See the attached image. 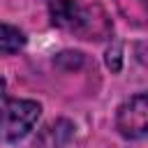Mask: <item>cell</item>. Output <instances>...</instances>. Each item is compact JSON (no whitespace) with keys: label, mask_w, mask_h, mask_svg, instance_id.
<instances>
[{"label":"cell","mask_w":148,"mask_h":148,"mask_svg":"<svg viewBox=\"0 0 148 148\" xmlns=\"http://www.w3.org/2000/svg\"><path fill=\"white\" fill-rule=\"evenodd\" d=\"M106 67H109L111 72H120V67H123V49H120L118 44H113V46L106 51Z\"/></svg>","instance_id":"52a82bcc"},{"label":"cell","mask_w":148,"mask_h":148,"mask_svg":"<svg viewBox=\"0 0 148 148\" xmlns=\"http://www.w3.org/2000/svg\"><path fill=\"white\" fill-rule=\"evenodd\" d=\"M134 5H136V9L141 12V16L148 18V0H134Z\"/></svg>","instance_id":"ba28073f"},{"label":"cell","mask_w":148,"mask_h":148,"mask_svg":"<svg viewBox=\"0 0 148 148\" xmlns=\"http://www.w3.org/2000/svg\"><path fill=\"white\" fill-rule=\"evenodd\" d=\"M116 130L125 139H141L148 134V90L127 97L118 106Z\"/></svg>","instance_id":"3957f363"},{"label":"cell","mask_w":148,"mask_h":148,"mask_svg":"<svg viewBox=\"0 0 148 148\" xmlns=\"http://www.w3.org/2000/svg\"><path fill=\"white\" fill-rule=\"evenodd\" d=\"M74 141V125L67 118H56L39 130L32 148H69Z\"/></svg>","instance_id":"277c9868"},{"label":"cell","mask_w":148,"mask_h":148,"mask_svg":"<svg viewBox=\"0 0 148 148\" xmlns=\"http://www.w3.org/2000/svg\"><path fill=\"white\" fill-rule=\"evenodd\" d=\"M42 113V104L32 99H14L5 90V81L0 79V139L7 143L21 141L37 123Z\"/></svg>","instance_id":"7a4b0ae2"},{"label":"cell","mask_w":148,"mask_h":148,"mask_svg":"<svg viewBox=\"0 0 148 148\" xmlns=\"http://www.w3.org/2000/svg\"><path fill=\"white\" fill-rule=\"evenodd\" d=\"M49 14L56 28L72 32L81 39H102L111 30L106 14L97 5L90 7L79 0H51Z\"/></svg>","instance_id":"6da1fadb"},{"label":"cell","mask_w":148,"mask_h":148,"mask_svg":"<svg viewBox=\"0 0 148 148\" xmlns=\"http://www.w3.org/2000/svg\"><path fill=\"white\" fill-rule=\"evenodd\" d=\"M25 46V35L23 30L0 23V56H9V53H18Z\"/></svg>","instance_id":"5b68a950"},{"label":"cell","mask_w":148,"mask_h":148,"mask_svg":"<svg viewBox=\"0 0 148 148\" xmlns=\"http://www.w3.org/2000/svg\"><path fill=\"white\" fill-rule=\"evenodd\" d=\"M83 53H79V51H62V53H58L56 56V65L58 67H62V69H67V72H72V69H79L81 65H83Z\"/></svg>","instance_id":"8992f818"}]
</instances>
